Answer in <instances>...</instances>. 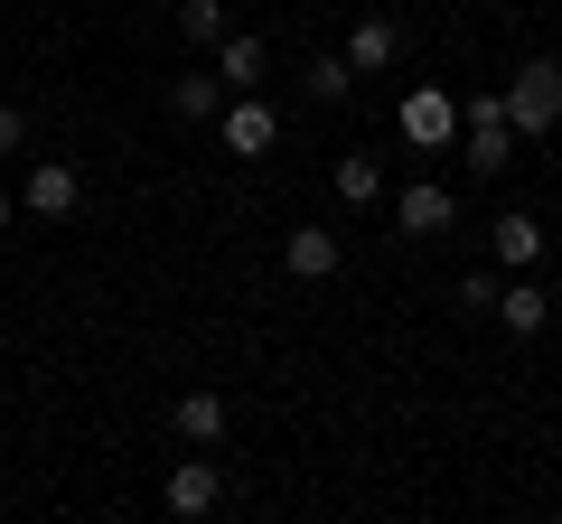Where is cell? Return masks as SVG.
Returning <instances> with one entry per match:
<instances>
[{
	"mask_svg": "<svg viewBox=\"0 0 562 524\" xmlns=\"http://www.w3.org/2000/svg\"><path fill=\"white\" fill-rule=\"evenodd\" d=\"M487 235H497V262H506V272H535V262H543V225L525 216V206H516V216H497Z\"/></svg>",
	"mask_w": 562,
	"mask_h": 524,
	"instance_id": "cell-11",
	"label": "cell"
},
{
	"mask_svg": "<svg viewBox=\"0 0 562 524\" xmlns=\"http://www.w3.org/2000/svg\"><path fill=\"white\" fill-rule=\"evenodd\" d=\"M543 319H553V309H543L535 282H506L497 291V328H506V338H543Z\"/></svg>",
	"mask_w": 562,
	"mask_h": 524,
	"instance_id": "cell-13",
	"label": "cell"
},
{
	"mask_svg": "<svg viewBox=\"0 0 562 524\" xmlns=\"http://www.w3.org/2000/svg\"><path fill=\"white\" fill-rule=\"evenodd\" d=\"M169 431H179L188 449H216L225 441V394H206V384H198V394H179V403H169Z\"/></svg>",
	"mask_w": 562,
	"mask_h": 524,
	"instance_id": "cell-8",
	"label": "cell"
},
{
	"mask_svg": "<svg viewBox=\"0 0 562 524\" xmlns=\"http://www.w3.org/2000/svg\"><path fill=\"white\" fill-rule=\"evenodd\" d=\"M169 103H179L188 122H216L225 113V76H206V66H198V76H169Z\"/></svg>",
	"mask_w": 562,
	"mask_h": 524,
	"instance_id": "cell-15",
	"label": "cell"
},
{
	"mask_svg": "<svg viewBox=\"0 0 562 524\" xmlns=\"http://www.w3.org/2000/svg\"><path fill=\"white\" fill-rule=\"evenodd\" d=\"M20 206H29L38 225H66V216L85 206V169H76V160H38V169L20 179Z\"/></svg>",
	"mask_w": 562,
	"mask_h": 524,
	"instance_id": "cell-2",
	"label": "cell"
},
{
	"mask_svg": "<svg viewBox=\"0 0 562 524\" xmlns=\"http://www.w3.org/2000/svg\"><path fill=\"white\" fill-rule=\"evenodd\" d=\"M328 179H338L347 206H375V197H384V160H375V150H338V169H328Z\"/></svg>",
	"mask_w": 562,
	"mask_h": 524,
	"instance_id": "cell-12",
	"label": "cell"
},
{
	"mask_svg": "<svg viewBox=\"0 0 562 524\" xmlns=\"http://www.w3.org/2000/svg\"><path fill=\"white\" fill-rule=\"evenodd\" d=\"M450 225H460V197H450L441 179H413L394 197V235H413V243H431V235H450Z\"/></svg>",
	"mask_w": 562,
	"mask_h": 524,
	"instance_id": "cell-3",
	"label": "cell"
},
{
	"mask_svg": "<svg viewBox=\"0 0 562 524\" xmlns=\"http://www.w3.org/2000/svg\"><path fill=\"white\" fill-rule=\"evenodd\" d=\"M281 272H291V282H328V272H338V235H319V225L281 235Z\"/></svg>",
	"mask_w": 562,
	"mask_h": 524,
	"instance_id": "cell-9",
	"label": "cell"
},
{
	"mask_svg": "<svg viewBox=\"0 0 562 524\" xmlns=\"http://www.w3.org/2000/svg\"><path fill=\"white\" fill-rule=\"evenodd\" d=\"M216 132H225V150H235V160H262V150L281 141V113H272L262 94H235V103L216 113Z\"/></svg>",
	"mask_w": 562,
	"mask_h": 524,
	"instance_id": "cell-4",
	"label": "cell"
},
{
	"mask_svg": "<svg viewBox=\"0 0 562 524\" xmlns=\"http://www.w3.org/2000/svg\"><path fill=\"white\" fill-rule=\"evenodd\" d=\"M20 141H29V113H20V103H0V160H10Z\"/></svg>",
	"mask_w": 562,
	"mask_h": 524,
	"instance_id": "cell-19",
	"label": "cell"
},
{
	"mask_svg": "<svg viewBox=\"0 0 562 524\" xmlns=\"http://www.w3.org/2000/svg\"><path fill=\"white\" fill-rule=\"evenodd\" d=\"M10 216H20V206H10V197H0V235H10Z\"/></svg>",
	"mask_w": 562,
	"mask_h": 524,
	"instance_id": "cell-20",
	"label": "cell"
},
{
	"mask_svg": "<svg viewBox=\"0 0 562 524\" xmlns=\"http://www.w3.org/2000/svg\"><path fill=\"white\" fill-rule=\"evenodd\" d=\"M216 505H225L216 459H169V515H216Z\"/></svg>",
	"mask_w": 562,
	"mask_h": 524,
	"instance_id": "cell-6",
	"label": "cell"
},
{
	"mask_svg": "<svg viewBox=\"0 0 562 524\" xmlns=\"http://www.w3.org/2000/svg\"><path fill=\"white\" fill-rule=\"evenodd\" d=\"M310 94H319V103H347V94H357V66H347V47H338V57H310Z\"/></svg>",
	"mask_w": 562,
	"mask_h": 524,
	"instance_id": "cell-16",
	"label": "cell"
},
{
	"mask_svg": "<svg viewBox=\"0 0 562 524\" xmlns=\"http://www.w3.org/2000/svg\"><path fill=\"white\" fill-rule=\"evenodd\" d=\"M179 29H188L198 47H216V38H225V0H179Z\"/></svg>",
	"mask_w": 562,
	"mask_h": 524,
	"instance_id": "cell-17",
	"label": "cell"
},
{
	"mask_svg": "<svg viewBox=\"0 0 562 524\" xmlns=\"http://www.w3.org/2000/svg\"><path fill=\"white\" fill-rule=\"evenodd\" d=\"M553 319H562V300H553Z\"/></svg>",
	"mask_w": 562,
	"mask_h": 524,
	"instance_id": "cell-21",
	"label": "cell"
},
{
	"mask_svg": "<svg viewBox=\"0 0 562 524\" xmlns=\"http://www.w3.org/2000/svg\"><path fill=\"white\" fill-rule=\"evenodd\" d=\"M450 132H460V94H441V84H413V94H403V141H413V150H441Z\"/></svg>",
	"mask_w": 562,
	"mask_h": 524,
	"instance_id": "cell-5",
	"label": "cell"
},
{
	"mask_svg": "<svg viewBox=\"0 0 562 524\" xmlns=\"http://www.w3.org/2000/svg\"><path fill=\"white\" fill-rule=\"evenodd\" d=\"M506 122H516L525 141H543V132L562 122V66H553V57L516 66V84H506Z\"/></svg>",
	"mask_w": 562,
	"mask_h": 524,
	"instance_id": "cell-1",
	"label": "cell"
},
{
	"mask_svg": "<svg viewBox=\"0 0 562 524\" xmlns=\"http://www.w3.org/2000/svg\"><path fill=\"white\" fill-rule=\"evenodd\" d=\"M497 291H506L497 272H469V282H460V309H497Z\"/></svg>",
	"mask_w": 562,
	"mask_h": 524,
	"instance_id": "cell-18",
	"label": "cell"
},
{
	"mask_svg": "<svg viewBox=\"0 0 562 524\" xmlns=\"http://www.w3.org/2000/svg\"><path fill=\"white\" fill-rule=\"evenodd\" d=\"M394 57H403V29L394 20H357V29H347V66H357V76H384Z\"/></svg>",
	"mask_w": 562,
	"mask_h": 524,
	"instance_id": "cell-10",
	"label": "cell"
},
{
	"mask_svg": "<svg viewBox=\"0 0 562 524\" xmlns=\"http://www.w3.org/2000/svg\"><path fill=\"white\" fill-rule=\"evenodd\" d=\"M460 132H469V179H506V169H516V122L506 113L460 122Z\"/></svg>",
	"mask_w": 562,
	"mask_h": 524,
	"instance_id": "cell-7",
	"label": "cell"
},
{
	"mask_svg": "<svg viewBox=\"0 0 562 524\" xmlns=\"http://www.w3.org/2000/svg\"><path fill=\"white\" fill-rule=\"evenodd\" d=\"M262 66H272V47H262L254 29H244V38H216V76H225V84H244V94H254Z\"/></svg>",
	"mask_w": 562,
	"mask_h": 524,
	"instance_id": "cell-14",
	"label": "cell"
}]
</instances>
